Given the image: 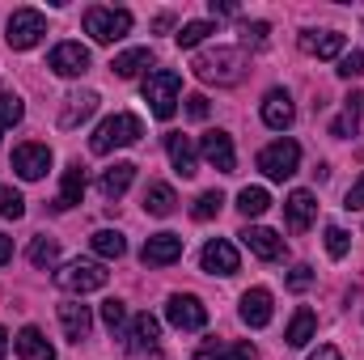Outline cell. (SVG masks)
<instances>
[{
  "label": "cell",
  "instance_id": "6da1fadb",
  "mask_svg": "<svg viewBox=\"0 0 364 360\" xmlns=\"http://www.w3.org/2000/svg\"><path fill=\"white\" fill-rule=\"evenodd\" d=\"M191 68L208 85H237L246 77V51L242 47H216V51H203Z\"/></svg>",
  "mask_w": 364,
  "mask_h": 360
},
{
  "label": "cell",
  "instance_id": "7a4b0ae2",
  "mask_svg": "<svg viewBox=\"0 0 364 360\" xmlns=\"http://www.w3.org/2000/svg\"><path fill=\"white\" fill-rule=\"evenodd\" d=\"M140 136H144V123H140L136 115H110V119L90 136V149L97 153V157H106V153H114V149L136 144Z\"/></svg>",
  "mask_w": 364,
  "mask_h": 360
},
{
  "label": "cell",
  "instance_id": "3957f363",
  "mask_svg": "<svg viewBox=\"0 0 364 360\" xmlns=\"http://www.w3.org/2000/svg\"><path fill=\"white\" fill-rule=\"evenodd\" d=\"M85 34L93 43L110 47V43L132 34V13L127 9H110V4H93V9H85Z\"/></svg>",
  "mask_w": 364,
  "mask_h": 360
},
{
  "label": "cell",
  "instance_id": "277c9868",
  "mask_svg": "<svg viewBox=\"0 0 364 360\" xmlns=\"http://www.w3.org/2000/svg\"><path fill=\"white\" fill-rule=\"evenodd\" d=\"M178 93H182V77L174 68H157L144 77V102L157 119H170L178 110Z\"/></svg>",
  "mask_w": 364,
  "mask_h": 360
},
{
  "label": "cell",
  "instance_id": "5b68a950",
  "mask_svg": "<svg viewBox=\"0 0 364 360\" xmlns=\"http://www.w3.org/2000/svg\"><path fill=\"white\" fill-rule=\"evenodd\" d=\"M106 280H110V271L102 268V263H90V259H73V263H64V268L55 271V284L64 292H73V297H85V292L106 288Z\"/></svg>",
  "mask_w": 364,
  "mask_h": 360
},
{
  "label": "cell",
  "instance_id": "8992f818",
  "mask_svg": "<svg viewBox=\"0 0 364 360\" xmlns=\"http://www.w3.org/2000/svg\"><path fill=\"white\" fill-rule=\"evenodd\" d=\"M296 166H301V144L296 140H275V144H267L263 153H259V170L267 174L272 182H284L296 174Z\"/></svg>",
  "mask_w": 364,
  "mask_h": 360
},
{
  "label": "cell",
  "instance_id": "52a82bcc",
  "mask_svg": "<svg viewBox=\"0 0 364 360\" xmlns=\"http://www.w3.org/2000/svg\"><path fill=\"white\" fill-rule=\"evenodd\" d=\"M43 34H47V17H43L38 9H17V13L9 17V34H4V38H9L13 51H30Z\"/></svg>",
  "mask_w": 364,
  "mask_h": 360
},
{
  "label": "cell",
  "instance_id": "ba28073f",
  "mask_svg": "<svg viewBox=\"0 0 364 360\" xmlns=\"http://www.w3.org/2000/svg\"><path fill=\"white\" fill-rule=\"evenodd\" d=\"M166 318H170V327H178V331H203V327H208V305H203L199 297H191V292H174V297L166 301Z\"/></svg>",
  "mask_w": 364,
  "mask_h": 360
},
{
  "label": "cell",
  "instance_id": "9c48e42d",
  "mask_svg": "<svg viewBox=\"0 0 364 360\" xmlns=\"http://www.w3.org/2000/svg\"><path fill=\"white\" fill-rule=\"evenodd\" d=\"M182 259V238L178 233H153L140 250V263L144 268H170Z\"/></svg>",
  "mask_w": 364,
  "mask_h": 360
},
{
  "label": "cell",
  "instance_id": "30bf717a",
  "mask_svg": "<svg viewBox=\"0 0 364 360\" xmlns=\"http://www.w3.org/2000/svg\"><path fill=\"white\" fill-rule=\"evenodd\" d=\"M13 170L26 182H38L51 170V149L47 144H21V149H13Z\"/></svg>",
  "mask_w": 364,
  "mask_h": 360
},
{
  "label": "cell",
  "instance_id": "8fae6325",
  "mask_svg": "<svg viewBox=\"0 0 364 360\" xmlns=\"http://www.w3.org/2000/svg\"><path fill=\"white\" fill-rule=\"evenodd\" d=\"M47 68H51L55 77H81V73H90V51H85L81 43H60V47L51 51Z\"/></svg>",
  "mask_w": 364,
  "mask_h": 360
},
{
  "label": "cell",
  "instance_id": "7c38bea8",
  "mask_svg": "<svg viewBox=\"0 0 364 360\" xmlns=\"http://www.w3.org/2000/svg\"><path fill=\"white\" fill-rule=\"evenodd\" d=\"M199 263H203V271H208V275H233V271L242 268V259H237L233 242H225V238H212V242L203 246Z\"/></svg>",
  "mask_w": 364,
  "mask_h": 360
},
{
  "label": "cell",
  "instance_id": "4fadbf2b",
  "mask_svg": "<svg viewBox=\"0 0 364 360\" xmlns=\"http://www.w3.org/2000/svg\"><path fill=\"white\" fill-rule=\"evenodd\" d=\"M199 153H203V162H208V166H216L220 174H233V166H237L233 140H229L225 132H208V136L199 140Z\"/></svg>",
  "mask_w": 364,
  "mask_h": 360
},
{
  "label": "cell",
  "instance_id": "5bb4252c",
  "mask_svg": "<svg viewBox=\"0 0 364 360\" xmlns=\"http://www.w3.org/2000/svg\"><path fill=\"white\" fill-rule=\"evenodd\" d=\"M314 216H318V199H314L309 191H292V195L284 199V221H288V233H305V229L314 225Z\"/></svg>",
  "mask_w": 364,
  "mask_h": 360
},
{
  "label": "cell",
  "instance_id": "9a60e30c",
  "mask_svg": "<svg viewBox=\"0 0 364 360\" xmlns=\"http://www.w3.org/2000/svg\"><path fill=\"white\" fill-rule=\"evenodd\" d=\"M242 242L250 246V255H259L263 263H275L284 255V238L275 229H263V225H246L242 229Z\"/></svg>",
  "mask_w": 364,
  "mask_h": 360
},
{
  "label": "cell",
  "instance_id": "2e32d148",
  "mask_svg": "<svg viewBox=\"0 0 364 360\" xmlns=\"http://www.w3.org/2000/svg\"><path fill=\"white\" fill-rule=\"evenodd\" d=\"M301 51L318 60H339L343 55V34L335 30H301Z\"/></svg>",
  "mask_w": 364,
  "mask_h": 360
},
{
  "label": "cell",
  "instance_id": "e0dca14e",
  "mask_svg": "<svg viewBox=\"0 0 364 360\" xmlns=\"http://www.w3.org/2000/svg\"><path fill=\"white\" fill-rule=\"evenodd\" d=\"M60 322H64V335L73 344H85L93 331V314H90V305H81V301H64L60 305Z\"/></svg>",
  "mask_w": 364,
  "mask_h": 360
},
{
  "label": "cell",
  "instance_id": "ac0fdd59",
  "mask_svg": "<svg viewBox=\"0 0 364 360\" xmlns=\"http://www.w3.org/2000/svg\"><path fill=\"white\" fill-rule=\"evenodd\" d=\"M166 153H170V162H174V170H178L182 179H195V174H199V153H195L191 136L170 132V136H166Z\"/></svg>",
  "mask_w": 364,
  "mask_h": 360
},
{
  "label": "cell",
  "instance_id": "d6986e66",
  "mask_svg": "<svg viewBox=\"0 0 364 360\" xmlns=\"http://www.w3.org/2000/svg\"><path fill=\"white\" fill-rule=\"evenodd\" d=\"M242 322L255 327V331L272 322V292L267 288H246L242 292Z\"/></svg>",
  "mask_w": 364,
  "mask_h": 360
},
{
  "label": "cell",
  "instance_id": "ffe728a7",
  "mask_svg": "<svg viewBox=\"0 0 364 360\" xmlns=\"http://www.w3.org/2000/svg\"><path fill=\"white\" fill-rule=\"evenodd\" d=\"M292 119H296V106H292L288 90H272L263 97V123H267V127L284 132V127H292Z\"/></svg>",
  "mask_w": 364,
  "mask_h": 360
},
{
  "label": "cell",
  "instance_id": "44dd1931",
  "mask_svg": "<svg viewBox=\"0 0 364 360\" xmlns=\"http://www.w3.org/2000/svg\"><path fill=\"white\" fill-rule=\"evenodd\" d=\"M81 195H85V166H81V162H68L64 182H60V195H55V212L77 208V203H81Z\"/></svg>",
  "mask_w": 364,
  "mask_h": 360
},
{
  "label": "cell",
  "instance_id": "7402d4cb",
  "mask_svg": "<svg viewBox=\"0 0 364 360\" xmlns=\"http://www.w3.org/2000/svg\"><path fill=\"white\" fill-rule=\"evenodd\" d=\"M93 110H97V93L93 90H85V93H68L64 97V110H60V127L64 132H73L77 123H85Z\"/></svg>",
  "mask_w": 364,
  "mask_h": 360
},
{
  "label": "cell",
  "instance_id": "603a6c76",
  "mask_svg": "<svg viewBox=\"0 0 364 360\" xmlns=\"http://www.w3.org/2000/svg\"><path fill=\"white\" fill-rule=\"evenodd\" d=\"M13 348H17L21 360H55V348L47 344V335H43L38 327H26V331L13 339Z\"/></svg>",
  "mask_w": 364,
  "mask_h": 360
},
{
  "label": "cell",
  "instance_id": "cb8c5ba5",
  "mask_svg": "<svg viewBox=\"0 0 364 360\" xmlns=\"http://www.w3.org/2000/svg\"><path fill=\"white\" fill-rule=\"evenodd\" d=\"M161 339V322L153 314H136L132 318V352H157Z\"/></svg>",
  "mask_w": 364,
  "mask_h": 360
},
{
  "label": "cell",
  "instance_id": "d4e9b609",
  "mask_svg": "<svg viewBox=\"0 0 364 360\" xmlns=\"http://www.w3.org/2000/svg\"><path fill=\"white\" fill-rule=\"evenodd\" d=\"M132 179H136V166H132V162H114V166L97 179V191H102L106 199H123V191L132 186Z\"/></svg>",
  "mask_w": 364,
  "mask_h": 360
},
{
  "label": "cell",
  "instance_id": "484cf974",
  "mask_svg": "<svg viewBox=\"0 0 364 360\" xmlns=\"http://www.w3.org/2000/svg\"><path fill=\"white\" fill-rule=\"evenodd\" d=\"M174 208H178L174 186H166V182H149V186H144V212H149V216H170Z\"/></svg>",
  "mask_w": 364,
  "mask_h": 360
},
{
  "label": "cell",
  "instance_id": "4316f807",
  "mask_svg": "<svg viewBox=\"0 0 364 360\" xmlns=\"http://www.w3.org/2000/svg\"><path fill=\"white\" fill-rule=\"evenodd\" d=\"M314 331H318V314L301 305V309L292 314V322H288V331H284V339H288V348H305V344L314 339Z\"/></svg>",
  "mask_w": 364,
  "mask_h": 360
},
{
  "label": "cell",
  "instance_id": "83f0119b",
  "mask_svg": "<svg viewBox=\"0 0 364 360\" xmlns=\"http://www.w3.org/2000/svg\"><path fill=\"white\" fill-rule=\"evenodd\" d=\"M90 246H93L97 259H123V255H127V242H123L119 229H97L90 238Z\"/></svg>",
  "mask_w": 364,
  "mask_h": 360
},
{
  "label": "cell",
  "instance_id": "f1b7e54d",
  "mask_svg": "<svg viewBox=\"0 0 364 360\" xmlns=\"http://www.w3.org/2000/svg\"><path fill=\"white\" fill-rule=\"evenodd\" d=\"M195 360H255V348L242 339V344H203Z\"/></svg>",
  "mask_w": 364,
  "mask_h": 360
},
{
  "label": "cell",
  "instance_id": "f546056e",
  "mask_svg": "<svg viewBox=\"0 0 364 360\" xmlns=\"http://www.w3.org/2000/svg\"><path fill=\"white\" fill-rule=\"evenodd\" d=\"M149 64H153V51H149V47H132V51L114 55V64H110V68H114V77H123V81H127V77H136V73H140V68H149Z\"/></svg>",
  "mask_w": 364,
  "mask_h": 360
},
{
  "label": "cell",
  "instance_id": "4dcf8cb0",
  "mask_svg": "<svg viewBox=\"0 0 364 360\" xmlns=\"http://www.w3.org/2000/svg\"><path fill=\"white\" fill-rule=\"evenodd\" d=\"M237 208H242V216H263L272 208V195L263 186H242L237 191Z\"/></svg>",
  "mask_w": 364,
  "mask_h": 360
},
{
  "label": "cell",
  "instance_id": "1f68e13d",
  "mask_svg": "<svg viewBox=\"0 0 364 360\" xmlns=\"http://www.w3.org/2000/svg\"><path fill=\"white\" fill-rule=\"evenodd\" d=\"M208 34H216V26H212V21H186L178 34H174V43H178L182 51H195Z\"/></svg>",
  "mask_w": 364,
  "mask_h": 360
},
{
  "label": "cell",
  "instance_id": "d6a6232c",
  "mask_svg": "<svg viewBox=\"0 0 364 360\" xmlns=\"http://www.w3.org/2000/svg\"><path fill=\"white\" fill-rule=\"evenodd\" d=\"M21 110H26V106H21V97H17L13 90L0 93V140H4V132H9V127H17V123H21Z\"/></svg>",
  "mask_w": 364,
  "mask_h": 360
},
{
  "label": "cell",
  "instance_id": "836d02e7",
  "mask_svg": "<svg viewBox=\"0 0 364 360\" xmlns=\"http://www.w3.org/2000/svg\"><path fill=\"white\" fill-rule=\"evenodd\" d=\"M60 259V242L55 238H34V246H30V263L34 268H51Z\"/></svg>",
  "mask_w": 364,
  "mask_h": 360
},
{
  "label": "cell",
  "instance_id": "e575fe53",
  "mask_svg": "<svg viewBox=\"0 0 364 360\" xmlns=\"http://www.w3.org/2000/svg\"><path fill=\"white\" fill-rule=\"evenodd\" d=\"M0 216H4V221H21V216H26V199H21L13 186H4V182H0Z\"/></svg>",
  "mask_w": 364,
  "mask_h": 360
},
{
  "label": "cell",
  "instance_id": "d590c367",
  "mask_svg": "<svg viewBox=\"0 0 364 360\" xmlns=\"http://www.w3.org/2000/svg\"><path fill=\"white\" fill-rule=\"evenodd\" d=\"M220 203H225V195H220V191H203V195L195 199L191 216H195V221H212V216L220 212Z\"/></svg>",
  "mask_w": 364,
  "mask_h": 360
},
{
  "label": "cell",
  "instance_id": "8d00e7d4",
  "mask_svg": "<svg viewBox=\"0 0 364 360\" xmlns=\"http://www.w3.org/2000/svg\"><path fill=\"white\" fill-rule=\"evenodd\" d=\"M102 322L110 327V335H119V331L127 327V305H123V301H114V297H110V301H102Z\"/></svg>",
  "mask_w": 364,
  "mask_h": 360
},
{
  "label": "cell",
  "instance_id": "74e56055",
  "mask_svg": "<svg viewBox=\"0 0 364 360\" xmlns=\"http://www.w3.org/2000/svg\"><path fill=\"white\" fill-rule=\"evenodd\" d=\"M348 246H352V238H348V229H339V225H331V229H326V255H331V259H343V255H348Z\"/></svg>",
  "mask_w": 364,
  "mask_h": 360
},
{
  "label": "cell",
  "instance_id": "f35d334b",
  "mask_svg": "<svg viewBox=\"0 0 364 360\" xmlns=\"http://www.w3.org/2000/svg\"><path fill=\"white\" fill-rule=\"evenodd\" d=\"M339 77H364V51H348V55H339V68H335Z\"/></svg>",
  "mask_w": 364,
  "mask_h": 360
},
{
  "label": "cell",
  "instance_id": "ab89813d",
  "mask_svg": "<svg viewBox=\"0 0 364 360\" xmlns=\"http://www.w3.org/2000/svg\"><path fill=\"white\" fill-rule=\"evenodd\" d=\"M309 284H314V268H305V263H296V268L288 271V288H292V292H305Z\"/></svg>",
  "mask_w": 364,
  "mask_h": 360
},
{
  "label": "cell",
  "instance_id": "60d3db41",
  "mask_svg": "<svg viewBox=\"0 0 364 360\" xmlns=\"http://www.w3.org/2000/svg\"><path fill=\"white\" fill-rule=\"evenodd\" d=\"M356 127H360V115L343 110V119H335V123H331V136H356Z\"/></svg>",
  "mask_w": 364,
  "mask_h": 360
},
{
  "label": "cell",
  "instance_id": "b9f144b4",
  "mask_svg": "<svg viewBox=\"0 0 364 360\" xmlns=\"http://www.w3.org/2000/svg\"><path fill=\"white\" fill-rule=\"evenodd\" d=\"M242 34H246V43L263 47V43H267V34H272V26H267V21H246V30H242Z\"/></svg>",
  "mask_w": 364,
  "mask_h": 360
},
{
  "label": "cell",
  "instance_id": "7bdbcfd3",
  "mask_svg": "<svg viewBox=\"0 0 364 360\" xmlns=\"http://www.w3.org/2000/svg\"><path fill=\"white\" fill-rule=\"evenodd\" d=\"M186 115H191V119H208V97H203V93H191V97H186Z\"/></svg>",
  "mask_w": 364,
  "mask_h": 360
},
{
  "label": "cell",
  "instance_id": "ee69618b",
  "mask_svg": "<svg viewBox=\"0 0 364 360\" xmlns=\"http://www.w3.org/2000/svg\"><path fill=\"white\" fill-rule=\"evenodd\" d=\"M348 208H364V174L352 182V191H348Z\"/></svg>",
  "mask_w": 364,
  "mask_h": 360
},
{
  "label": "cell",
  "instance_id": "f6af8a7d",
  "mask_svg": "<svg viewBox=\"0 0 364 360\" xmlns=\"http://www.w3.org/2000/svg\"><path fill=\"white\" fill-rule=\"evenodd\" d=\"M9 263H13V238L0 233V268H9Z\"/></svg>",
  "mask_w": 364,
  "mask_h": 360
},
{
  "label": "cell",
  "instance_id": "bcb514c9",
  "mask_svg": "<svg viewBox=\"0 0 364 360\" xmlns=\"http://www.w3.org/2000/svg\"><path fill=\"white\" fill-rule=\"evenodd\" d=\"M309 360H343V356H339V348H335V344H322V348H318Z\"/></svg>",
  "mask_w": 364,
  "mask_h": 360
},
{
  "label": "cell",
  "instance_id": "7dc6e473",
  "mask_svg": "<svg viewBox=\"0 0 364 360\" xmlns=\"http://www.w3.org/2000/svg\"><path fill=\"white\" fill-rule=\"evenodd\" d=\"M233 13H237V9H233V4H229V0H220V4H216V0H212V17H233Z\"/></svg>",
  "mask_w": 364,
  "mask_h": 360
},
{
  "label": "cell",
  "instance_id": "c3c4849f",
  "mask_svg": "<svg viewBox=\"0 0 364 360\" xmlns=\"http://www.w3.org/2000/svg\"><path fill=\"white\" fill-rule=\"evenodd\" d=\"M4 352H9V331L0 327V356H4Z\"/></svg>",
  "mask_w": 364,
  "mask_h": 360
}]
</instances>
